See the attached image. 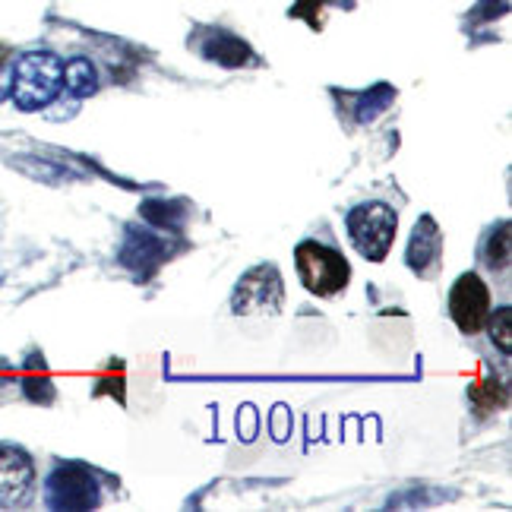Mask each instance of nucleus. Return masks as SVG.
Instances as JSON below:
<instances>
[{
  "label": "nucleus",
  "instance_id": "f257e3e1",
  "mask_svg": "<svg viewBox=\"0 0 512 512\" xmlns=\"http://www.w3.org/2000/svg\"><path fill=\"white\" fill-rule=\"evenodd\" d=\"M64 89V61L51 51H29L16 61L10 98L19 111H42Z\"/></svg>",
  "mask_w": 512,
  "mask_h": 512
},
{
  "label": "nucleus",
  "instance_id": "f03ea898",
  "mask_svg": "<svg viewBox=\"0 0 512 512\" xmlns=\"http://www.w3.org/2000/svg\"><path fill=\"white\" fill-rule=\"evenodd\" d=\"M348 238L364 260L383 263L399 231V215L386 203H358L345 219Z\"/></svg>",
  "mask_w": 512,
  "mask_h": 512
},
{
  "label": "nucleus",
  "instance_id": "7ed1b4c3",
  "mask_svg": "<svg viewBox=\"0 0 512 512\" xmlns=\"http://www.w3.org/2000/svg\"><path fill=\"white\" fill-rule=\"evenodd\" d=\"M294 266H298L301 285L310 294H317V298H332V294L345 291L351 282V266L345 253L320 241H304L294 247Z\"/></svg>",
  "mask_w": 512,
  "mask_h": 512
},
{
  "label": "nucleus",
  "instance_id": "20e7f679",
  "mask_svg": "<svg viewBox=\"0 0 512 512\" xmlns=\"http://www.w3.org/2000/svg\"><path fill=\"white\" fill-rule=\"evenodd\" d=\"M51 509H95L98 484L86 465H57L45 481Z\"/></svg>",
  "mask_w": 512,
  "mask_h": 512
},
{
  "label": "nucleus",
  "instance_id": "39448f33",
  "mask_svg": "<svg viewBox=\"0 0 512 512\" xmlns=\"http://www.w3.org/2000/svg\"><path fill=\"white\" fill-rule=\"evenodd\" d=\"M449 317L456 320V326L465 336H475L484 329L490 317V288L478 272H465L456 279L449 291Z\"/></svg>",
  "mask_w": 512,
  "mask_h": 512
},
{
  "label": "nucleus",
  "instance_id": "423d86ee",
  "mask_svg": "<svg viewBox=\"0 0 512 512\" xmlns=\"http://www.w3.org/2000/svg\"><path fill=\"white\" fill-rule=\"evenodd\" d=\"M35 494V462L23 446L0 443V506L19 509Z\"/></svg>",
  "mask_w": 512,
  "mask_h": 512
},
{
  "label": "nucleus",
  "instance_id": "0eeeda50",
  "mask_svg": "<svg viewBox=\"0 0 512 512\" xmlns=\"http://www.w3.org/2000/svg\"><path fill=\"white\" fill-rule=\"evenodd\" d=\"M282 304V279L275 266H256L234 288V313H275Z\"/></svg>",
  "mask_w": 512,
  "mask_h": 512
},
{
  "label": "nucleus",
  "instance_id": "6e6552de",
  "mask_svg": "<svg viewBox=\"0 0 512 512\" xmlns=\"http://www.w3.org/2000/svg\"><path fill=\"white\" fill-rule=\"evenodd\" d=\"M440 256H443V234H440L437 222H433L430 215H424V219L415 225V234H411L405 260H408L411 269L421 275L430 266H440Z\"/></svg>",
  "mask_w": 512,
  "mask_h": 512
},
{
  "label": "nucleus",
  "instance_id": "1a4fd4ad",
  "mask_svg": "<svg viewBox=\"0 0 512 512\" xmlns=\"http://www.w3.org/2000/svg\"><path fill=\"white\" fill-rule=\"evenodd\" d=\"M203 57H209V61L222 64V67H244L253 57V51L247 48V42H241V38L219 32L203 45Z\"/></svg>",
  "mask_w": 512,
  "mask_h": 512
},
{
  "label": "nucleus",
  "instance_id": "9d476101",
  "mask_svg": "<svg viewBox=\"0 0 512 512\" xmlns=\"http://www.w3.org/2000/svg\"><path fill=\"white\" fill-rule=\"evenodd\" d=\"M64 86L80 95V98H89L95 89H98V76H95V67L86 57H73L70 64H64Z\"/></svg>",
  "mask_w": 512,
  "mask_h": 512
},
{
  "label": "nucleus",
  "instance_id": "9b49d317",
  "mask_svg": "<svg viewBox=\"0 0 512 512\" xmlns=\"http://www.w3.org/2000/svg\"><path fill=\"white\" fill-rule=\"evenodd\" d=\"M490 323V336H494V342L509 354L512 351V336H509V326H512V320H509V307H500L494 317L487 320Z\"/></svg>",
  "mask_w": 512,
  "mask_h": 512
},
{
  "label": "nucleus",
  "instance_id": "f8f14e48",
  "mask_svg": "<svg viewBox=\"0 0 512 512\" xmlns=\"http://www.w3.org/2000/svg\"><path fill=\"white\" fill-rule=\"evenodd\" d=\"M4 61H7V54H0V102L10 95V76H13V70Z\"/></svg>",
  "mask_w": 512,
  "mask_h": 512
}]
</instances>
